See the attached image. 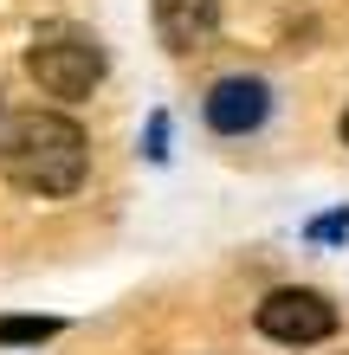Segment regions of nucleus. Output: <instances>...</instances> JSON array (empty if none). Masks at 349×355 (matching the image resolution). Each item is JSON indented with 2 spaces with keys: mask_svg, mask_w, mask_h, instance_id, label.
Listing matches in <instances>:
<instances>
[{
  "mask_svg": "<svg viewBox=\"0 0 349 355\" xmlns=\"http://www.w3.org/2000/svg\"><path fill=\"white\" fill-rule=\"evenodd\" d=\"M85 168H91V142L58 110H19L7 130H0V175H7L19 194H39V200L78 194V187H85Z\"/></svg>",
  "mask_w": 349,
  "mask_h": 355,
  "instance_id": "f257e3e1",
  "label": "nucleus"
},
{
  "mask_svg": "<svg viewBox=\"0 0 349 355\" xmlns=\"http://www.w3.org/2000/svg\"><path fill=\"white\" fill-rule=\"evenodd\" d=\"M26 71H33V85L46 91V97H91L97 85H104V46L85 33V26H46L26 46Z\"/></svg>",
  "mask_w": 349,
  "mask_h": 355,
  "instance_id": "f03ea898",
  "label": "nucleus"
},
{
  "mask_svg": "<svg viewBox=\"0 0 349 355\" xmlns=\"http://www.w3.org/2000/svg\"><path fill=\"white\" fill-rule=\"evenodd\" d=\"M253 323H259V336H272V343H284V349H304V343L337 336V304L323 297V291L284 284V291H272V297L253 310Z\"/></svg>",
  "mask_w": 349,
  "mask_h": 355,
  "instance_id": "7ed1b4c3",
  "label": "nucleus"
},
{
  "mask_svg": "<svg viewBox=\"0 0 349 355\" xmlns=\"http://www.w3.org/2000/svg\"><path fill=\"white\" fill-rule=\"evenodd\" d=\"M272 116V85L265 78H220L207 91V130L214 136H253Z\"/></svg>",
  "mask_w": 349,
  "mask_h": 355,
  "instance_id": "20e7f679",
  "label": "nucleus"
},
{
  "mask_svg": "<svg viewBox=\"0 0 349 355\" xmlns=\"http://www.w3.org/2000/svg\"><path fill=\"white\" fill-rule=\"evenodd\" d=\"M155 33L169 52H207L220 33V0H155Z\"/></svg>",
  "mask_w": 349,
  "mask_h": 355,
  "instance_id": "39448f33",
  "label": "nucleus"
},
{
  "mask_svg": "<svg viewBox=\"0 0 349 355\" xmlns=\"http://www.w3.org/2000/svg\"><path fill=\"white\" fill-rule=\"evenodd\" d=\"M58 323H46V317H7L0 323V343H46Z\"/></svg>",
  "mask_w": 349,
  "mask_h": 355,
  "instance_id": "423d86ee",
  "label": "nucleus"
},
{
  "mask_svg": "<svg viewBox=\"0 0 349 355\" xmlns=\"http://www.w3.org/2000/svg\"><path fill=\"white\" fill-rule=\"evenodd\" d=\"M343 142H349V110H343Z\"/></svg>",
  "mask_w": 349,
  "mask_h": 355,
  "instance_id": "0eeeda50",
  "label": "nucleus"
}]
</instances>
